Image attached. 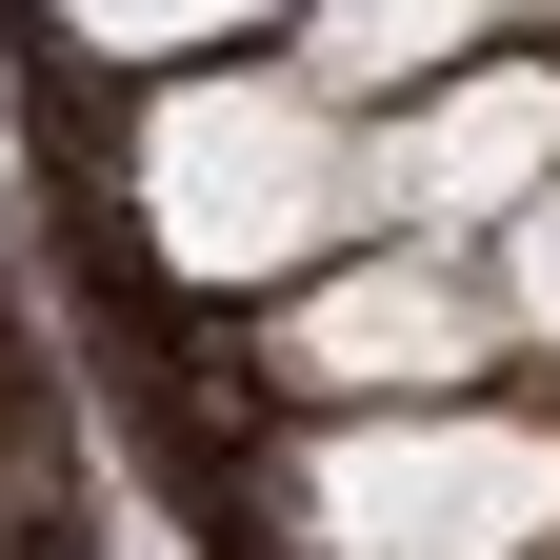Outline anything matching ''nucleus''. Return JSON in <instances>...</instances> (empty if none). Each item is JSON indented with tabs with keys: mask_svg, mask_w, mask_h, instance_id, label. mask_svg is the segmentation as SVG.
Returning a JSON list of instances; mask_svg holds the SVG:
<instances>
[{
	"mask_svg": "<svg viewBox=\"0 0 560 560\" xmlns=\"http://www.w3.org/2000/svg\"><path fill=\"white\" fill-rule=\"evenodd\" d=\"M501 340H521V320L480 301V280H441L420 241H381L361 280H320V301L260 340V361L301 381V400H460L480 361H501Z\"/></svg>",
	"mask_w": 560,
	"mask_h": 560,
	"instance_id": "4",
	"label": "nucleus"
},
{
	"mask_svg": "<svg viewBox=\"0 0 560 560\" xmlns=\"http://www.w3.org/2000/svg\"><path fill=\"white\" fill-rule=\"evenodd\" d=\"M560 180V60H441V81H420L381 140H361V200L400 241H480V221H521V200Z\"/></svg>",
	"mask_w": 560,
	"mask_h": 560,
	"instance_id": "3",
	"label": "nucleus"
},
{
	"mask_svg": "<svg viewBox=\"0 0 560 560\" xmlns=\"http://www.w3.org/2000/svg\"><path fill=\"white\" fill-rule=\"evenodd\" d=\"M501 0H301V81L320 101H420L441 60H480Z\"/></svg>",
	"mask_w": 560,
	"mask_h": 560,
	"instance_id": "5",
	"label": "nucleus"
},
{
	"mask_svg": "<svg viewBox=\"0 0 560 560\" xmlns=\"http://www.w3.org/2000/svg\"><path fill=\"white\" fill-rule=\"evenodd\" d=\"M501 320H521V340H560V180L501 221Z\"/></svg>",
	"mask_w": 560,
	"mask_h": 560,
	"instance_id": "7",
	"label": "nucleus"
},
{
	"mask_svg": "<svg viewBox=\"0 0 560 560\" xmlns=\"http://www.w3.org/2000/svg\"><path fill=\"white\" fill-rule=\"evenodd\" d=\"M140 221H161L180 280H280L320 260L340 221H381L361 200V140H340V101L280 60V81H161V120H140Z\"/></svg>",
	"mask_w": 560,
	"mask_h": 560,
	"instance_id": "1",
	"label": "nucleus"
},
{
	"mask_svg": "<svg viewBox=\"0 0 560 560\" xmlns=\"http://www.w3.org/2000/svg\"><path fill=\"white\" fill-rule=\"evenodd\" d=\"M320 560H540L560 540V420L540 400H381L361 441H320L301 480Z\"/></svg>",
	"mask_w": 560,
	"mask_h": 560,
	"instance_id": "2",
	"label": "nucleus"
},
{
	"mask_svg": "<svg viewBox=\"0 0 560 560\" xmlns=\"http://www.w3.org/2000/svg\"><path fill=\"white\" fill-rule=\"evenodd\" d=\"M241 21H280V0H60V40H101V60H200Z\"/></svg>",
	"mask_w": 560,
	"mask_h": 560,
	"instance_id": "6",
	"label": "nucleus"
}]
</instances>
